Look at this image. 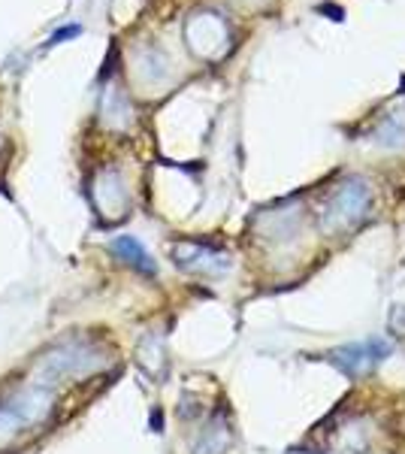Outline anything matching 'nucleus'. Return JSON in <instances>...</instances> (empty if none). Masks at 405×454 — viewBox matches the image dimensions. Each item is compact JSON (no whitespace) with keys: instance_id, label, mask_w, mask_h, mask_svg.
<instances>
[{"instance_id":"39448f33","label":"nucleus","mask_w":405,"mask_h":454,"mask_svg":"<svg viewBox=\"0 0 405 454\" xmlns=\"http://www.w3.org/2000/svg\"><path fill=\"white\" fill-rule=\"evenodd\" d=\"M94 207L100 209V215L106 222H115V218L128 215L130 197L128 188H124V179L119 170H103L94 182Z\"/></svg>"},{"instance_id":"9d476101","label":"nucleus","mask_w":405,"mask_h":454,"mask_svg":"<svg viewBox=\"0 0 405 454\" xmlns=\"http://www.w3.org/2000/svg\"><path fill=\"white\" fill-rule=\"evenodd\" d=\"M21 430H25V424H21L19 415L4 403V406H0V445L12 442V439H16Z\"/></svg>"},{"instance_id":"6e6552de","label":"nucleus","mask_w":405,"mask_h":454,"mask_svg":"<svg viewBox=\"0 0 405 454\" xmlns=\"http://www.w3.org/2000/svg\"><path fill=\"white\" fill-rule=\"evenodd\" d=\"M227 445H230V427H227L224 419H215L200 430L194 442V454H224Z\"/></svg>"},{"instance_id":"9b49d317","label":"nucleus","mask_w":405,"mask_h":454,"mask_svg":"<svg viewBox=\"0 0 405 454\" xmlns=\"http://www.w3.org/2000/svg\"><path fill=\"white\" fill-rule=\"evenodd\" d=\"M82 34V27L79 25H70V27H61V31H58L55 36H51L49 40V46H55V43H61V40H67V36H79Z\"/></svg>"},{"instance_id":"f03ea898","label":"nucleus","mask_w":405,"mask_h":454,"mask_svg":"<svg viewBox=\"0 0 405 454\" xmlns=\"http://www.w3.org/2000/svg\"><path fill=\"white\" fill-rule=\"evenodd\" d=\"M370 203H372V194H370V188H366V182L348 179L345 185H339L336 192L330 194L327 203H323L321 227L330 233L351 231V227H357L366 218Z\"/></svg>"},{"instance_id":"20e7f679","label":"nucleus","mask_w":405,"mask_h":454,"mask_svg":"<svg viewBox=\"0 0 405 454\" xmlns=\"http://www.w3.org/2000/svg\"><path fill=\"white\" fill-rule=\"evenodd\" d=\"M6 406L19 415V421L25 424V430L36 427V424L46 421L51 415V409H55V391H51L49 385H36L34 382L27 387H19V391L6 400Z\"/></svg>"},{"instance_id":"7ed1b4c3","label":"nucleus","mask_w":405,"mask_h":454,"mask_svg":"<svg viewBox=\"0 0 405 454\" xmlns=\"http://www.w3.org/2000/svg\"><path fill=\"white\" fill-rule=\"evenodd\" d=\"M173 261L179 263L188 273H203V276H221L230 270V254L218 252L215 246H203V243H173Z\"/></svg>"},{"instance_id":"0eeeda50","label":"nucleus","mask_w":405,"mask_h":454,"mask_svg":"<svg viewBox=\"0 0 405 454\" xmlns=\"http://www.w3.org/2000/svg\"><path fill=\"white\" fill-rule=\"evenodd\" d=\"M109 248H113V254H119L124 263L139 270V273H149V276L158 273V263L152 261V254L145 252V246L139 243L136 237H115Z\"/></svg>"},{"instance_id":"f257e3e1","label":"nucleus","mask_w":405,"mask_h":454,"mask_svg":"<svg viewBox=\"0 0 405 454\" xmlns=\"http://www.w3.org/2000/svg\"><path fill=\"white\" fill-rule=\"evenodd\" d=\"M109 364V355L94 340H64L51 346L36 364V385H55L67 379H85L91 372L103 370Z\"/></svg>"},{"instance_id":"423d86ee","label":"nucleus","mask_w":405,"mask_h":454,"mask_svg":"<svg viewBox=\"0 0 405 454\" xmlns=\"http://www.w3.org/2000/svg\"><path fill=\"white\" fill-rule=\"evenodd\" d=\"M385 355H387V346L381 340H375V342H360V346L339 348V351H333L330 361H333L342 372H348V376H360V372L372 370Z\"/></svg>"},{"instance_id":"1a4fd4ad","label":"nucleus","mask_w":405,"mask_h":454,"mask_svg":"<svg viewBox=\"0 0 405 454\" xmlns=\"http://www.w3.org/2000/svg\"><path fill=\"white\" fill-rule=\"evenodd\" d=\"M136 355H139V364H143V370L149 372V376H154V379L164 376L167 361H164V342H160V336H145V340L139 342Z\"/></svg>"},{"instance_id":"f8f14e48","label":"nucleus","mask_w":405,"mask_h":454,"mask_svg":"<svg viewBox=\"0 0 405 454\" xmlns=\"http://www.w3.org/2000/svg\"><path fill=\"white\" fill-rule=\"evenodd\" d=\"M303 454H306V451H303Z\"/></svg>"}]
</instances>
